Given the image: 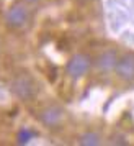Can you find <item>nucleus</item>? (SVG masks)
<instances>
[{
  "label": "nucleus",
  "mask_w": 134,
  "mask_h": 146,
  "mask_svg": "<svg viewBox=\"0 0 134 146\" xmlns=\"http://www.w3.org/2000/svg\"><path fill=\"white\" fill-rule=\"evenodd\" d=\"M41 123L47 128H57V126L64 121V110L57 105L46 107L43 112L39 113Z\"/></svg>",
  "instance_id": "5"
},
{
  "label": "nucleus",
  "mask_w": 134,
  "mask_h": 146,
  "mask_svg": "<svg viewBox=\"0 0 134 146\" xmlns=\"http://www.w3.org/2000/svg\"><path fill=\"white\" fill-rule=\"evenodd\" d=\"M114 71L121 80H126V82L134 80V53H126L124 56L118 58Z\"/></svg>",
  "instance_id": "4"
},
{
  "label": "nucleus",
  "mask_w": 134,
  "mask_h": 146,
  "mask_svg": "<svg viewBox=\"0 0 134 146\" xmlns=\"http://www.w3.org/2000/svg\"><path fill=\"white\" fill-rule=\"evenodd\" d=\"M118 53L114 49H106L97 58V67L100 69L101 72H111L116 67V62H118Z\"/></svg>",
  "instance_id": "6"
},
{
  "label": "nucleus",
  "mask_w": 134,
  "mask_h": 146,
  "mask_svg": "<svg viewBox=\"0 0 134 146\" xmlns=\"http://www.w3.org/2000/svg\"><path fill=\"white\" fill-rule=\"evenodd\" d=\"M30 2H36V0H30Z\"/></svg>",
  "instance_id": "8"
},
{
  "label": "nucleus",
  "mask_w": 134,
  "mask_h": 146,
  "mask_svg": "<svg viewBox=\"0 0 134 146\" xmlns=\"http://www.w3.org/2000/svg\"><path fill=\"white\" fill-rule=\"evenodd\" d=\"M30 21V12L23 3H13L8 8L7 15H5V23L10 30L20 31L28 25Z\"/></svg>",
  "instance_id": "2"
},
{
  "label": "nucleus",
  "mask_w": 134,
  "mask_h": 146,
  "mask_svg": "<svg viewBox=\"0 0 134 146\" xmlns=\"http://www.w3.org/2000/svg\"><path fill=\"white\" fill-rule=\"evenodd\" d=\"M12 92L18 100L21 102H30L34 99L36 95V82L34 79L26 72H20L16 74L13 79H12Z\"/></svg>",
  "instance_id": "1"
},
{
  "label": "nucleus",
  "mask_w": 134,
  "mask_h": 146,
  "mask_svg": "<svg viewBox=\"0 0 134 146\" xmlns=\"http://www.w3.org/2000/svg\"><path fill=\"white\" fill-rule=\"evenodd\" d=\"M90 67H92L90 56H87V54H83V53H79L70 58V61L67 62L66 71L69 74V77H72V79H82L90 71Z\"/></svg>",
  "instance_id": "3"
},
{
  "label": "nucleus",
  "mask_w": 134,
  "mask_h": 146,
  "mask_svg": "<svg viewBox=\"0 0 134 146\" xmlns=\"http://www.w3.org/2000/svg\"><path fill=\"white\" fill-rule=\"evenodd\" d=\"M101 143V136L95 131H87L79 138V145L83 146H98Z\"/></svg>",
  "instance_id": "7"
},
{
  "label": "nucleus",
  "mask_w": 134,
  "mask_h": 146,
  "mask_svg": "<svg viewBox=\"0 0 134 146\" xmlns=\"http://www.w3.org/2000/svg\"><path fill=\"white\" fill-rule=\"evenodd\" d=\"M80 2H83V0H80Z\"/></svg>",
  "instance_id": "9"
}]
</instances>
